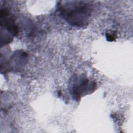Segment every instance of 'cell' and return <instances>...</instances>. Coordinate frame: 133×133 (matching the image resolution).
Instances as JSON below:
<instances>
[{
  "label": "cell",
  "instance_id": "7a4b0ae2",
  "mask_svg": "<svg viewBox=\"0 0 133 133\" xmlns=\"http://www.w3.org/2000/svg\"><path fill=\"white\" fill-rule=\"evenodd\" d=\"M95 84L90 82L84 77H77L73 80L71 86V92L74 98L78 100L81 97L88 94V92L94 90Z\"/></svg>",
  "mask_w": 133,
  "mask_h": 133
},
{
  "label": "cell",
  "instance_id": "6da1fadb",
  "mask_svg": "<svg viewBox=\"0 0 133 133\" xmlns=\"http://www.w3.org/2000/svg\"><path fill=\"white\" fill-rule=\"evenodd\" d=\"M58 8L62 18L76 26L86 25L91 12L90 5L83 1L60 2Z\"/></svg>",
  "mask_w": 133,
  "mask_h": 133
},
{
  "label": "cell",
  "instance_id": "3957f363",
  "mask_svg": "<svg viewBox=\"0 0 133 133\" xmlns=\"http://www.w3.org/2000/svg\"><path fill=\"white\" fill-rule=\"evenodd\" d=\"M106 37L107 40L109 41H113L115 39L116 37V35L115 33H107L106 34Z\"/></svg>",
  "mask_w": 133,
  "mask_h": 133
}]
</instances>
